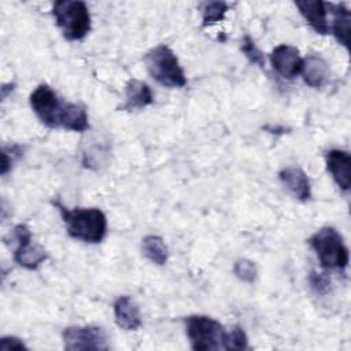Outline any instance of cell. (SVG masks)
Here are the masks:
<instances>
[{
  "label": "cell",
  "instance_id": "obj_1",
  "mask_svg": "<svg viewBox=\"0 0 351 351\" xmlns=\"http://www.w3.org/2000/svg\"><path fill=\"white\" fill-rule=\"evenodd\" d=\"M30 107L47 128H62L80 133L89 129L86 108L82 104L63 101L47 84L38 85L32 92Z\"/></svg>",
  "mask_w": 351,
  "mask_h": 351
},
{
  "label": "cell",
  "instance_id": "obj_2",
  "mask_svg": "<svg viewBox=\"0 0 351 351\" xmlns=\"http://www.w3.org/2000/svg\"><path fill=\"white\" fill-rule=\"evenodd\" d=\"M53 206L60 211L67 233L75 240L89 244L101 243L107 233V218L99 208H73L69 210L59 200Z\"/></svg>",
  "mask_w": 351,
  "mask_h": 351
},
{
  "label": "cell",
  "instance_id": "obj_3",
  "mask_svg": "<svg viewBox=\"0 0 351 351\" xmlns=\"http://www.w3.org/2000/svg\"><path fill=\"white\" fill-rule=\"evenodd\" d=\"M144 63L149 75L167 88H182L186 85L185 73L176 53L165 44H160L144 56Z\"/></svg>",
  "mask_w": 351,
  "mask_h": 351
},
{
  "label": "cell",
  "instance_id": "obj_4",
  "mask_svg": "<svg viewBox=\"0 0 351 351\" xmlns=\"http://www.w3.org/2000/svg\"><path fill=\"white\" fill-rule=\"evenodd\" d=\"M52 15L63 37L69 41L82 40L90 30V14L84 1L59 0L52 5Z\"/></svg>",
  "mask_w": 351,
  "mask_h": 351
},
{
  "label": "cell",
  "instance_id": "obj_5",
  "mask_svg": "<svg viewBox=\"0 0 351 351\" xmlns=\"http://www.w3.org/2000/svg\"><path fill=\"white\" fill-rule=\"evenodd\" d=\"M310 247L324 269L343 270L348 265V248L335 228H322L308 239Z\"/></svg>",
  "mask_w": 351,
  "mask_h": 351
},
{
  "label": "cell",
  "instance_id": "obj_6",
  "mask_svg": "<svg viewBox=\"0 0 351 351\" xmlns=\"http://www.w3.org/2000/svg\"><path fill=\"white\" fill-rule=\"evenodd\" d=\"M185 328L193 350L208 351L222 348L225 329L217 319L207 315H189L185 318Z\"/></svg>",
  "mask_w": 351,
  "mask_h": 351
},
{
  "label": "cell",
  "instance_id": "obj_7",
  "mask_svg": "<svg viewBox=\"0 0 351 351\" xmlns=\"http://www.w3.org/2000/svg\"><path fill=\"white\" fill-rule=\"evenodd\" d=\"M12 239L16 243V248L14 251V261L27 269V270H36L47 258L45 250L32 243V233L27 226L25 225H16L12 230Z\"/></svg>",
  "mask_w": 351,
  "mask_h": 351
},
{
  "label": "cell",
  "instance_id": "obj_8",
  "mask_svg": "<svg viewBox=\"0 0 351 351\" xmlns=\"http://www.w3.org/2000/svg\"><path fill=\"white\" fill-rule=\"evenodd\" d=\"M66 350H107V335L99 326H67L63 330Z\"/></svg>",
  "mask_w": 351,
  "mask_h": 351
},
{
  "label": "cell",
  "instance_id": "obj_9",
  "mask_svg": "<svg viewBox=\"0 0 351 351\" xmlns=\"http://www.w3.org/2000/svg\"><path fill=\"white\" fill-rule=\"evenodd\" d=\"M269 58H270V63H271L273 69L281 77H284L287 80H292L298 74H300L303 59L296 47H292L288 44L277 45L271 51Z\"/></svg>",
  "mask_w": 351,
  "mask_h": 351
},
{
  "label": "cell",
  "instance_id": "obj_10",
  "mask_svg": "<svg viewBox=\"0 0 351 351\" xmlns=\"http://www.w3.org/2000/svg\"><path fill=\"white\" fill-rule=\"evenodd\" d=\"M326 169L337 186L347 192L351 186V156L343 149H330L326 154Z\"/></svg>",
  "mask_w": 351,
  "mask_h": 351
},
{
  "label": "cell",
  "instance_id": "obj_11",
  "mask_svg": "<svg viewBox=\"0 0 351 351\" xmlns=\"http://www.w3.org/2000/svg\"><path fill=\"white\" fill-rule=\"evenodd\" d=\"M296 7L299 8V12L302 16L307 21V23L311 26V29L318 34H328L329 33V25L326 19V4L321 0H304V1H296Z\"/></svg>",
  "mask_w": 351,
  "mask_h": 351
},
{
  "label": "cell",
  "instance_id": "obj_12",
  "mask_svg": "<svg viewBox=\"0 0 351 351\" xmlns=\"http://www.w3.org/2000/svg\"><path fill=\"white\" fill-rule=\"evenodd\" d=\"M154 101V95L151 88L136 78H132L128 81L125 86V103L119 106V110L122 111H133L144 108Z\"/></svg>",
  "mask_w": 351,
  "mask_h": 351
},
{
  "label": "cell",
  "instance_id": "obj_13",
  "mask_svg": "<svg viewBox=\"0 0 351 351\" xmlns=\"http://www.w3.org/2000/svg\"><path fill=\"white\" fill-rule=\"evenodd\" d=\"M114 317L117 325L125 330H137L141 325L138 306L129 296H119L115 300Z\"/></svg>",
  "mask_w": 351,
  "mask_h": 351
},
{
  "label": "cell",
  "instance_id": "obj_14",
  "mask_svg": "<svg viewBox=\"0 0 351 351\" xmlns=\"http://www.w3.org/2000/svg\"><path fill=\"white\" fill-rule=\"evenodd\" d=\"M280 180L285 188L299 200H308L311 197L310 181L306 173L299 167H285L280 171Z\"/></svg>",
  "mask_w": 351,
  "mask_h": 351
},
{
  "label": "cell",
  "instance_id": "obj_15",
  "mask_svg": "<svg viewBox=\"0 0 351 351\" xmlns=\"http://www.w3.org/2000/svg\"><path fill=\"white\" fill-rule=\"evenodd\" d=\"M303 81L311 88L322 86L329 77V66L319 55H308L302 62Z\"/></svg>",
  "mask_w": 351,
  "mask_h": 351
},
{
  "label": "cell",
  "instance_id": "obj_16",
  "mask_svg": "<svg viewBox=\"0 0 351 351\" xmlns=\"http://www.w3.org/2000/svg\"><path fill=\"white\" fill-rule=\"evenodd\" d=\"M329 11L333 15V23H332V33L339 44L348 48L350 43V23H351V14L348 8H346L344 4H335L329 3L326 4Z\"/></svg>",
  "mask_w": 351,
  "mask_h": 351
},
{
  "label": "cell",
  "instance_id": "obj_17",
  "mask_svg": "<svg viewBox=\"0 0 351 351\" xmlns=\"http://www.w3.org/2000/svg\"><path fill=\"white\" fill-rule=\"evenodd\" d=\"M141 251L147 259L158 266H163L169 258V250L160 236L148 234L143 239Z\"/></svg>",
  "mask_w": 351,
  "mask_h": 351
},
{
  "label": "cell",
  "instance_id": "obj_18",
  "mask_svg": "<svg viewBox=\"0 0 351 351\" xmlns=\"http://www.w3.org/2000/svg\"><path fill=\"white\" fill-rule=\"evenodd\" d=\"M229 5L225 1H204L200 4L202 22L203 27L211 26L217 22H221L228 12Z\"/></svg>",
  "mask_w": 351,
  "mask_h": 351
},
{
  "label": "cell",
  "instance_id": "obj_19",
  "mask_svg": "<svg viewBox=\"0 0 351 351\" xmlns=\"http://www.w3.org/2000/svg\"><path fill=\"white\" fill-rule=\"evenodd\" d=\"M247 347H248L247 335L240 326H234L229 332L225 330L223 340H222V348H225L228 351H233V350H245Z\"/></svg>",
  "mask_w": 351,
  "mask_h": 351
},
{
  "label": "cell",
  "instance_id": "obj_20",
  "mask_svg": "<svg viewBox=\"0 0 351 351\" xmlns=\"http://www.w3.org/2000/svg\"><path fill=\"white\" fill-rule=\"evenodd\" d=\"M233 273L239 280H241L244 282H254L258 277L256 265L252 261L245 259V258H241L234 262Z\"/></svg>",
  "mask_w": 351,
  "mask_h": 351
},
{
  "label": "cell",
  "instance_id": "obj_21",
  "mask_svg": "<svg viewBox=\"0 0 351 351\" xmlns=\"http://www.w3.org/2000/svg\"><path fill=\"white\" fill-rule=\"evenodd\" d=\"M241 51L247 56V59L259 67H265V58L261 49L255 45L254 40L250 36H244L241 40Z\"/></svg>",
  "mask_w": 351,
  "mask_h": 351
},
{
  "label": "cell",
  "instance_id": "obj_22",
  "mask_svg": "<svg viewBox=\"0 0 351 351\" xmlns=\"http://www.w3.org/2000/svg\"><path fill=\"white\" fill-rule=\"evenodd\" d=\"M308 282H310L311 289L317 295H326L329 292V289H330V280L324 273L311 271L310 276H308Z\"/></svg>",
  "mask_w": 351,
  "mask_h": 351
},
{
  "label": "cell",
  "instance_id": "obj_23",
  "mask_svg": "<svg viewBox=\"0 0 351 351\" xmlns=\"http://www.w3.org/2000/svg\"><path fill=\"white\" fill-rule=\"evenodd\" d=\"M27 347L25 343L15 337V336H5L0 339V350L1 351H10V350H26Z\"/></svg>",
  "mask_w": 351,
  "mask_h": 351
},
{
  "label": "cell",
  "instance_id": "obj_24",
  "mask_svg": "<svg viewBox=\"0 0 351 351\" xmlns=\"http://www.w3.org/2000/svg\"><path fill=\"white\" fill-rule=\"evenodd\" d=\"M12 160L14 158H10L8 154L3 149V154H1V174L5 176L8 173V170L12 167Z\"/></svg>",
  "mask_w": 351,
  "mask_h": 351
}]
</instances>
